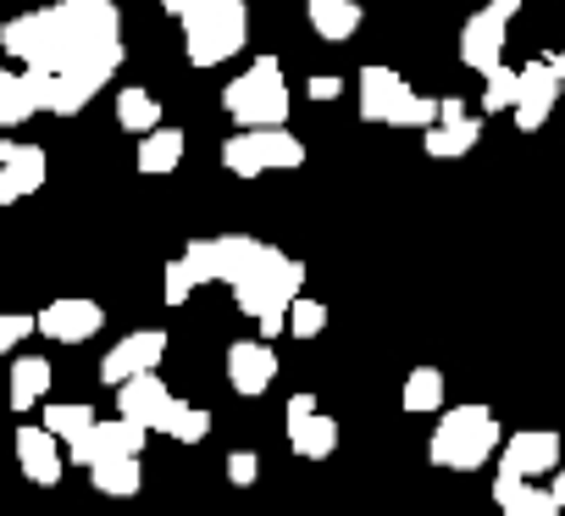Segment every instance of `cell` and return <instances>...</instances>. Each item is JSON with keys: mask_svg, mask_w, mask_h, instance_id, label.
<instances>
[{"mask_svg": "<svg viewBox=\"0 0 565 516\" xmlns=\"http://www.w3.org/2000/svg\"><path fill=\"white\" fill-rule=\"evenodd\" d=\"M167 400H172V389H167L156 372H145V378H128V383L117 389V417L134 422V428H145V433H156Z\"/></svg>", "mask_w": 565, "mask_h": 516, "instance_id": "18", "label": "cell"}, {"mask_svg": "<svg viewBox=\"0 0 565 516\" xmlns=\"http://www.w3.org/2000/svg\"><path fill=\"white\" fill-rule=\"evenodd\" d=\"M255 156H260V172H295L306 161V145L289 134V128H255Z\"/></svg>", "mask_w": 565, "mask_h": 516, "instance_id": "21", "label": "cell"}, {"mask_svg": "<svg viewBox=\"0 0 565 516\" xmlns=\"http://www.w3.org/2000/svg\"><path fill=\"white\" fill-rule=\"evenodd\" d=\"M89 483H95L106 499H134V494L145 488V466H139V455L100 461V466H89Z\"/></svg>", "mask_w": 565, "mask_h": 516, "instance_id": "27", "label": "cell"}, {"mask_svg": "<svg viewBox=\"0 0 565 516\" xmlns=\"http://www.w3.org/2000/svg\"><path fill=\"white\" fill-rule=\"evenodd\" d=\"M477 139H482V123L477 117H466V123H433L427 128V156L433 161H455V156H471L477 150Z\"/></svg>", "mask_w": 565, "mask_h": 516, "instance_id": "23", "label": "cell"}, {"mask_svg": "<svg viewBox=\"0 0 565 516\" xmlns=\"http://www.w3.org/2000/svg\"><path fill=\"white\" fill-rule=\"evenodd\" d=\"M222 167H227L233 178H260V156H255V139H249V134H233V139L222 145Z\"/></svg>", "mask_w": 565, "mask_h": 516, "instance_id": "31", "label": "cell"}, {"mask_svg": "<svg viewBox=\"0 0 565 516\" xmlns=\"http://www.w3.org/2000/svg\"><path fill=\"white\" fill-rule=\"evenodd\" d=\"M438 123H466V106H460L455 95H444V101H438Z\"/></svg>", "mask_w": 565, "mask_h": 516, "instance_id": "38", "label": "cell"}, {"mask_svg": "<svg viewBox=\"0 0 565 516\" xmlns=\"http://www.w3.org/2000/svg\"><path fill=\"white\" fill-rule=\"evenodd\" d=\"M161 356H167V334H161V328H139V334H128V339H117V345L106 350V361H100V383L122 389L128 378L156 372Z\"/></svg>", "mask_w": 565, "mask_h": 516, "instance_id": "9", "label": "cell"}, {"mask_svg": "<svg viewBox=\"0 0 565 516\" xmlns=\"http://www.w3.org/2000/svg\"><path fill=\"white\" fill-rule=\"evenodd\" d=\"M95 422H100V417H95V406H89V400H56V406H45V422H40V428L67 450V444H73V439H84Z\"/></svg>", "mask_w": 565, "mask_h": 516, "instance_id": "25", "label": "cell"}, {"mask_svg": "<svg viewBox=\"0 0 565 516\" xmlns=\"http://www.w3.org/2000/svg\"><path fill=\"white\" fill-rule=\"evenodd\" d=\"M493 499H499L504 516H559V505H554L548 488H532V483H521V477H510V472L493 477Z\"/></svg>", "mask_w": 565, "mask_h": 516, "instance_id": "19", "label": "cell"}, {"mask_svg": "<svg viewBox=\"0 0 565 516\" xmlns=\"http://www.w3.org/2000/svg\"><path fill=\"white\" fill-rule=\"evenodd\" d=\"M504 29H510V23H504L499 12H488V7L471 12L466 29H460V62H466L471 73H482V78H488L493 67H504Z\"/></svg>", "mask_w": 565, "mask_h": 516, "instance_id": "15", "label": "cell"}, {"mask_svg": "<svg viewBox=\"0 0 565 516\" xmlns=\"http://www.w3.org/2000/svg\"><path fill=\"white\" fill-rule=\"evenodd\" d=\"M45 172H51V161H45L40 145L0 139V211L18 206V200H29V194H40V189H45Z\"/></svg>", "mask_w": 565, "mask_h": 516, "instance_id": "8", "label": "cell"}, {"mask_svg": "<svg viewBox=\"0 0 565 516\" xmlns=\"http://www.w3.org/2000/svg\"><path fill=\"white\" fill-rule=\"evenodd\" d=\"M161 295H167V306H183V301L194 295V278H189V267H183V262H167V278H161Z\"/></svg>", "mask_w": 565, "mask_h": 516, "instance_id": "35", "label": "cell"}, {"mask_svg": "<svg viewBox=\"0 0 565 516\" xmlns=\"http://www.w3.org/2000/svg\"><path fill=\"white\" fill-rule=\"evenodd\" d=\"M161 12L183 23V56L194 67L233 62L249 40L244 0H161Z\"/></svg>", "mask_w": 565, "mask_h": 516, "instance_id": "2", "label": "cell"}, {"mask_svg": "<svg viewBox=\"0 0 565 516\" xmlns=\"http://www.w3.org/2000/svg\"><path fill=\"white\" fill-rule=\"evenodd\" d=\"M405 411H416V417H427V411H438L444 406V372L438 367H416L411 378H405Z\"/></svg>", "mask_w": 565, "mask_h": 516, "instance_id": "30", "label": "cell"}, {"mask_svg": "<svg viewBox=\"0 0 565 516\" xmlns=\"http://www.w3.org/2000/svg\"><path fill=\"white\" fill-rule=\"evenodd\" d=\"M282 428H289L295 455H306V461H328L339 450V422L317 411V394H295L289 411H282Z\"/></svg>", "mask_w": 565, "mask_h": 516, "instance_id": "11", "label": "cell"}, {"mask_svg": "<svg viewBox=\"0 0 565 516\" xmlns=\"http://www.w3.org/2000/svg\"><path fill=\"white\" fill-rule=\"evenodd\" d=\"M29 334H34V317H29V312H0V356L18 350Z\"/></svg>", "mask_w": 565, "mask_h": 516, "instance_id": "34", "label": "cell"}, {"mask_svg": "<svg viewBox=\"0 0 565 516\" xmlns=\"http://www.w3.org/2000/svg\"><path fill=\"white\" fill-rule=\"evenodd\" d=\"M51 394V361L45 356H18L12 361V411H34Z\"/></svg>", "mask_w": 565, "mask_h": 516, "instance_id": "24", "label": "cell"}, {"mask_svg": "<svg viewBox=\"0 0 565 516\" xmlns=\"http://www.w3.org/2000/svg\"><path fill=\"white\" fill-rule=\"evenodd\" d=\"M12 444H18V466H23L29 483H40V488H56V483H62V472H67V450H62L45 428L23 422Z\"/></svg>", "mask_w": 565, "mask_h": 516, "instance_id": "16", "label": "cell"}, {"mask_svg": "<svg viewBox=\"0 0 565 516\" xmlns=\"http://www.w3.org/2000/svg\"><path fill=\"white\" fill-rule=\"evenodd\" d=\"M289 78H282L277 56H255L227 89H222V112L238 123V134L255 128H289Z\"/></svg>", "mask_w": 565, "mask_h": 516, "instance_id": "4", "label": "cell"}, {"mask_svg": "<svg viewBox=\"0 0 565 516\" xmlns=\"http://www.w3.org/2000/svg\"><path fill=\"white\" fill-rule=\"evenodd\" d=\"M139 172H150V178H161V172H172L178 161H183V128H156V134H145L139 139Z\"/></svg>", "mask_w": 565, "mask_h": 516, "instance_id": "26", "label": "cell"}, {"mask_svg": "<svg viewBox=\"0 0 565 516\" xmlns=\"http://www.w3.org/2000/svg\"><path fill=\"white\" fill-rule=\"evenodd\" d=\"M300 284H306V267L295 262V255H282L277 244L266 250V262H260L249 278H238V284H233L238 312L260 323V345H266V339H277L282 328H289V306L300 301Z\"/></svg>", "mask_w": 565, "mask_h": 516, "instance_id": "3", "label": "cell"}, {"mask_svg": "<svg viewBox=\"0 0 565 516\" xmlns=\"http://www.w3.org/2000/svg\"><path fill=\"white\" fill-rule=\"evenodd\" d=\"M117 123L128 128V134H156L161 128V101L150 95V89H139V84H128V89H117Z\"/></svg>", "mask_w": 565, "mask_h": 516, "instance_id": "28", "label": "cell"}, {"mask_svg": "<svg viewBox=\"0 0 565 516\" xmlns=\"http://www.w3.org/2000/svg\"><path fill=\"white\" fill-rule=\"evenodd\" d=\"M156 433H167V439H178V444H200L205 433H211V411H200V406H189V400H167V411H161V422H156Z\"/></svg>", "mask_w": 565, "mask_h": 516, "instance_id": "29", "label": "cell"}, {"mask_svg": "<svg viewBox=\"0 0 565 516\" xmlns=\"http://www.w3.org/2000/svg\"><path fill=\"white\" fill-rule=\"evenodd\" d=\"M548 494H554V505H559V510H565V466H559V472H554V488H548Z\"/></svg>", "mask_w": 565, "mask_h": 516, "instance_id": "40", "label": "cell"}, {"mask_svg": "<svg viewBox=\"0 0 565 516\" xmlns=\"http://www.w3.org/2000/svg\"><path fill=\"white\" fill-rule=\"evenodd\" d=\"M0 51L40 78H84L106 89L122 67V18L111 0H56L0 23Z\"/></svg>", "mask_w": 565, "mask_h": 516, "instance_id": "1", "label": "cell"}, {"mask_svg": "<svg viewBox=\"0 0 565 516\" xmlns=\"http://www.w3.org/2000/svg\"><path fill=\"white\" fill-rule=\"evenodd\" d=\"M34 112H40V95H34L29 73L0 67V128H23Z\"/></svg>", "mask_w": 565, "mask_h": 516, "instance_id": "22", "label": "cell"}, {"mask_svg": "<svg viewBox=\"0 0 565 516\" xmlns=\"http://www.w3.org/2000/svg\"><path fill=\"white\" fill-rule=\"evenodd\" d=\"M306 95H311V101H339V95H344V78L317 73V78H306Z\"/></svg>", "mask_w": 565, "mask_h": 516, "instance_id": "37", "label": "cell"}, {"mask_svg": "<svg viewBox=\"0 0 565 516\" xmlns=\"http://www.w3.org/2000/svg\"><path fill=\"white\" fill-rule=\"evenodd\" d=\"M554 466H559V433L554 428H521L499 444V472H510L521 483H532Z\"/></svg>", "mask_w": 565, "mask_h": 516, "instance_id": "10", "label": "cell"}, {"mask_svg": "<svg viewBox=\"0 0 565 516\" xmlns=\"http://www.w3.org/2000/svg\"><path fill=\"white\" fill-rule=\"evenodd\" d=\"M255 477H260V461H255V450H233V455H227V483H233V488H249Z\"/></svg>", "mask_w": 565, "mask_h": 516, "instance_id": "36", "label": "cell"}, {"mask_svg": "<svg viewBox=\"0 0 565 516\" xmlns=\"http://www.w3.org/2000/svg\"><path fill=\"white\" fill-rule=\"evenodd\" d=\"M355 95H361V117L366 123H388V128H433L438 123V101H427V95H416L394 67H361V78H355Z\"/></svg>", "mask_w": 565, "mask_h": 516, "instance_id": "6", "label": "cell"}, {"mask_svg": "<svg viewBox=\"0 0 565 516\" xmlns=\"http://www.w3.org/2000/svg\"><path fill=\"white\" fill-rule=\"evenodd\" d=\"M499 444H504V433H499V422H493L488 406H455V411L438 417V428L427 439V455H433V466L477 472L482 461L499 455Z\"/></svg>", "mask_w": 565, "mask_h": 516, "instance_id": "5", "label": "cell"}, {"mask_svg": "<svg viewBox=\"0 0 565 516\" xmlns=\"http://www.w3.org/2000/svg\"><path fill=\"white\" fill-rule=\"evenodd\" d=\"M554 101H559V78H554L548 56H537V62L515 67V128H521V134L543 128V123H548V112H554Z\"/></svg>", "mask_w": 565, "mask_h": 516, "instance_id": "14", "label": "cell"}, {"mask_svg": "<svg viewBox=\"0 0 565 516\" xmlns=\"http://www.w3.org/2000/svg\"><path fill=\"white\" fill-rule=\"evenodd\" d=\"M482 112H515V67H493V73H488Z\"/></svg>", "mask_w": 565, "mask_h": 516, "instance_id": "33", "label": "cell"}, {"mask_svg": "<svg viewBox=\"0 0 565 516\" xmlns=\"http://www.w3.org/2000/svg\"><path fill=\"white\" fill-rule=\"evenodd\" d=\"M306 18H311V29L322 34V40H355L361 34V7L355 0H306Z\"/></svg>", "mask_w": 565, "mask_h": 516, "instance_id": "20", "label": "cell"}, {"mask_svg": "<svg viewBox=\"0 0 565 516\" xmlns=\"http://www.w3.org/2000/svg\"><path fill=\"white\" fill-rule=\"evenodd\" d=\"M266 239H249V233H216V239H189L183 244V255L178 262L189 267V278H194V289L200 284H238V278H249L260 262H266Z\"/></svg>", "mask_w": 565, "mask_h": 516, "instance_id": "7", "label": "cell"}, {"mask_svg": "<svg viewBox=\"0 0 565 516\" xmlns=\"http://www.w3.org/2000/svg\"><path fill=\"white\" fill-rule=\"evenodd\" d=\"M548 67H554V78H559V89H565V51H559V56H554Z\"/></svg>", "mask_w": 565, "mask_h": 516, "instance_id": "41", "label": "cell"}, {"mask_svg": "<svg viewBox=\"0 0 565 516\" xmlns=\"http://www.w3.org/2000/svg\"><path fill=\"white\" fill-rule=\"evenodd\" d=\"M106 328V312L95 306V301H84V295H62V301H51L40 317H34V334H45V339H56V345H84V339H95Z\"/></svg>", "mask_w": 565, "mask_h": 516, "instance_id": "12", "label": "cell"}, {"mask_svg": "<svg viewBox=\"0 0 565 516\" xmlns=\"http://www.w3.org/2000/svg\"><path fill=\"white\" fill-rule=\"evenodd\" d=\"M322 328H328V306L300 295V301L289 306V334H295V339H317Z\"/></svg>", "mask_w": 565, "mask_h": 516, "instance_id": "32", "label": "cell"}, {"mask_svg": "<svg viewBox=\"0 0 565 516\" xmlns=\"http://www.w3.org/2000/svg\"><path fill=\"white\" fill-rule=\"evenodd\" d=\"M271 378H277V356H271V345H260V339H238V345H227V383L238 389V394H266L271 389Z\"/></svg>", "mask_w": 565, "mask_h": 516, "instance_id": "17", "label": "cell"}, {"mask_svg": "<svg viewBox=\"0 0 565 516\" xmlns=\"http://www.w3.org/2000/svg\"><path fill=\"white\" fill-rule=\"evenodd\" d=\"M145 428H134V422H122V417H111V422H95L84 439H73L67 444V461L73 466H100V461H122V455H139L145 450Z\"/></svg>", "mask_w": 565, "mask_h": 516, "instance_id": "13", "label": "cell"}, {"mask_svg": "<svg viewBox=\"0 0 565 516\" xmlns=\"http://www.w3.org/2000/svg\"><path fill=\"white\" fill-rule=\"evenodd\" d=\"M488 12H499V18H504V23H510V18H515V12H521V0H488Z\"/></svg>", "mask_w": 565, "mask_h": 516, "instance_id": "39", "label": "cell"}]
</instances>
